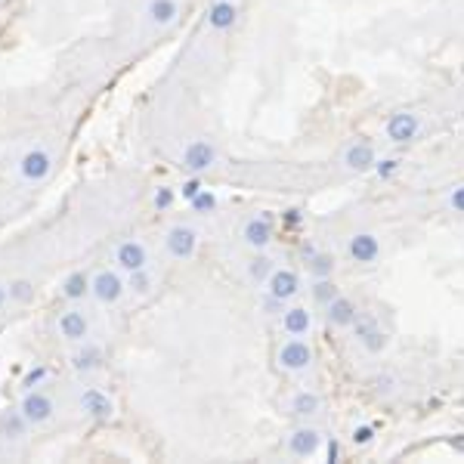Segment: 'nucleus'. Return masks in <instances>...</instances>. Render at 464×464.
Listing matches in <instances>:
<instances>
[{
  "label": "nucleus",
  "mask_w": 464,
  "mask_h": 464,
  "mask_svg": "<svg viewBox=\"0 0 464 464\" xmlns=\"http://www.w3.org/2000/svg\"><path fill=\"white\" fill-rule=\"evenodd\" d=\"M22 415H25V421H31V424H44V421L53 418V400L44 393H31L28 400L22 402Z\"/></svg>",
  "instance_id": "1"
},
{
  "label": "nucleus",
  "mask_w": 464,
  "mask_h": 464,
  "mask_svg": "<svg viewBox=\"0 0 464 464\" xmlns=\"http://www.w3.org/2000/svg\"><path fill=\"white\" fill-rule=\"evenodd\" d=\"M118 266L128 269V273H142V266H146V248H142L140 242H124L121 248H118Z\"/></svg>",
  "instance_id": "2"
},
{
  "label": "nucleus",
  "mask_w": 464,
  "mask_h": 464,
  "mask_svg": "<svg viewBox=\"0 0 464 464\" xmlns=\"http://www.w3.org/2000/svg\"><path fill=\"white\" fill-rule=\"evenodd\" d=\"M90 288L93 294H96V300H103V303H115L118 298H121V278H118L115 273H99L96 278L90 282Z\"/></svg>",
  "instance_id": "3"
},
{
  "label": "nucleus",
  "mask_w": 464,
  "mask_h": 464,
  "mask_svg": "<svg viewBox=\"0 0 464 464\" xmlns=\"http://www.w3.org/2000/svg\"><path fill=\"white\" fill-rule=\"evenodd\" d=\"M50 155L44 149H38V152H28V155L22 158V174L28 176V180H44V176L50 174Z\"/></svg>",
  "instance_id": "4"
},
{
  "label": "nucleus",
  "mask_w": 464,
  "mask_h": 464,
  "mask_svg": "<svg viewBox=\"0 0 464 464\" xmlns=\"http://www.w3.org/2000/svg\"><path fill=\"white\" fill-rule=\"evenodd\" d=\"M415 130H418V118L409 115V112L393 115L390 124H387V133H390V140H396V142L412 140V137H415Z\"/></svg>",
  "instance_id": "5"
},
{
  "label": "nucleus",
  "mask_w": 464,
  "mask_h": 464,
  "mask_svg": "<svg viewBox=\"0 0 464 464\" xmlns=\"http://www.w3.org/2000/svg\"><path fill=\"white\" fill-rule=\"evenodd\" d=\"M235 4H230V0H220V4H214V10L208 13V25L210 28H217V31H226V28H232L235 25Z\"/></svg>",
  "instance_id": "6"
},
{
  "label": "nucleus",
  "mask_w": 464,
  "mask_h": 464,
  "mask_svg": "<svg viewBox=\"0 0 464 464\" xmlns=\"http://www.w3.org/2000/svg\"><path fill=\"white\" fill-rule=\"evenodd\" d=\"M214 162V149L208 146V142H196V146H189L186 152V167H192V171H201V167H208Z\"/></svg>",
  "instance_id": "7"
},
{
  "label": "nucleus",
  "mask_w": 464,
  "mask_h": 464,
  "mask_svg": "<svg viewBox=\"0 0 464 464\" xmlns=\"http://www.w3.org/2000/svg\"><path fill=\"white\" fill-rule=\"evenodd\" d=\"M62 334L69 337V341H81V337L87 334V322H84V316L78 310H72V313L62 316Z\"/></svg>",
  "instance_id": "8"
},
{
  "label": "nucleus",
  "mask_w": 464,
  "mask_h": 464,
  "mask_svg": "<svg viewBox=\"0 0 464 464\" xmlns=\"http://www.w3.org/2000/svg\"><path fill=\"white\" fill-rule=\"evenodd\" d=\"M149 16H152V22L167 25V22H174V16H176V4L174 0H152Z\"/></svg>",
  "instance_id": "9"
},
{
  "label": "nucleus",
  "mask_w": 464,
  "mask_h": 464,
  "mask_svg": "<svg viewBox=\"0 0 464 464\" xmlns=\"http://www.w3.org/2000/svg\"><path fill=\"white\" fill-rule=\"evenodd\" d=\"M307 359H310V350L303 347V344H288V347L282 350V362L288 368H300V366H307Z\"/></svg>",
  "instance_id": "10"
},
{
  "label": "nucleus",
  "mask_w": 464,
  "mask_h": 464,
  "mask_svg": "<svg viewBox=\"0 0 464 464\" xmlns=\"http://www.w3.org/2000/svg\"><path fill=\"white\" fill-rule=\"evenodd\" d=\"M192 244H196V235H192L189 230H174V232H171V251H174L176 257L189 254Z\"/></svg>",
  "instance_id": "11"
},
{
  "label": "nucleus",
  "mask_w": 464,
  "mask_h": 464,
  "mask_svg": "<svg viewBox=\"0 0 464 464\" xmlns=\"http://www.w3.org/2000/svg\"><path fill=\"white\" fill-rule=\"evenodd\" d=\"M87 291H90V278L81 276V273L72 276L69 282H65V298H72V300H81Z\"/></svg>",
  "instance_id": "12"
},
{
  "label": "nucleus",
  "mask_w": 464,
  "mask_h": 464,
  "mask_svg": "<svg viewBox=\"0 0 464 464\" xmlns=\"http://www.w3.org/2000/svg\"><path fill=\"white\" fill-rule=\"evenodd\" d=\"M375 254H378V244L371 235H359V239L353 242V257L356 260H371Z\"/></svg>",
  "instance_id": "13"
},
{
  "label": "nucleus",
  "mask_w": 464,
  "mask_h": 464,
  "mask_svg": "<svg viewBox=\"0 0 464 464\" xmlns=\"http://www.w3.org/2000/svg\"><path fill=\"white\" fill-rule=\"evenodd\" d=\"M347 162H350V167H368L371 164V149L362 142V146H356V149H350V155H347Z\"/></svg>",
  "instance_id": "14"
},
{
  "label": "nucleus",
  "mask_w": 464,
  "mask_h": 464,
  "mask_svg": "<svg viewBox=\"0 0 464 464\" xmlns=\"http://www.w3.org/2000/svg\"><path fill=\"white\" fill-rule=\"evenodd\" d=\"M294 276L291 273H278L276 278H273V291L278 294V298H288V294H294Z\"/></svg>",
  "instance_id": "15"
},
{
  "label": "nucleus",
  "mask_w": 464,
  "mask_h": 464,
  "mask_svg": "<svg viewBox=\"0 0 464 464\" xmlns=\"http://www.w3.org/2000/svg\"><path fill=\"white\" fill-rule=\"evenodd\" d=\"M313 449H316V434H310V430H300V434L294 436V452H300V455L307 452L310 455Z\"/></svg>",
  "instance_id": "16"
},
{
  "label": "nucleus",
  "mask_w": 464,
  "mask_h": 464,
  "mask_svg": "<svg viewBox=\"0 0 464 464\" xmlns=\"http://www.w3.org/2000/svg\"><path fill=\"white\" fill-rule=\"evenodd\" d=\"M307 325H310V316L303 313V310H291L288 313V328L294 334H300V332H307Z\"/></svg>",
  "instance_id": "17"
},
{
  "label": "nucleus",
  "mask_w": 464,
  "mask_h": 464,
  "mask_svg": "<svg viewBox=\"0 0 464 464\" xmlns=\"http://www.w3.org/2000/svg\"><path fill=\"white\" fill-rule=\"evenodd\" d=\"M269 239V226L266 223H251L248 226V242L251 244H264Z\"/></svg>",
  "instance_id": "18"
},
{
  "label": "nucleus",
  "mask_w": 464,
  "mask_h": 464,
  "mask_svg": "<svg viewBox=\"0 0 464 464\" xmlns=\"http://www.w3.org/2000/svg\"><path fill=\"white\" fill-rule=\"evenodd\" d=\"M332 319H334V322H347V319H350V303L347 300H337L334 307H332Z\"/></svg>",
  "instance_id": "19"
},
{
  "label": "nucleus",
  "mask_w": 464,
  "mask_h": 464,
  "mask_svg": "<svg viewBox=\"0 0 464 464\" xmlns=\"http://www.w3.org/2000/svg\"><path fill=\"white\" fill-rule=\"evenodd\" d=\"M298 409L303 412V415H310V412L316 409V396H300V400H298Z\"/></svg>",
  "instance_id": "20"
},
{
  "label": "nucleus",
  "mask_w": 464,
  "mask_h": 464,
  "mask_svg": "<svg viewBox=\"0 0 464 464\" xmlns=\"http://www.w3.org/2000/svg\"><path fill=\"white\" fill-rule=\"evenodd\" d=\"M452 205L458 208V210H464V189L461 192H455V198H452Z\"/></svg>",
  "instance_id": "21"
},
{
  "label": "nucleus",
  "mask_w": 464,
  "mask_h": 464,
  "mask_svg": "<svg viewBox=\"0 0 464 464\" xmlns=\"http://www.w3.org/2000/svg\"><path fill=\"white\" fill-rule=\"evenodd\" d=\"M356 440H359V443H368V440H371V430H359Z\"/></svg>",
  "instance_id": "22"
},
{
  "label": "nucleus",
  "mask_w": 464,
  "mask_h": 464,
  "mask_svg": "<svg viewBox=\"0 0 464 464\" xmlns=\"http://www.w3.org/2000/svg\"><path fill=\"white\" fill-rule=\"evenodd\" d=\"M4 300H6V291H4V288H0V307H4Z\"/></svg>",
  "instance_id": "23"
}]
</instances>
